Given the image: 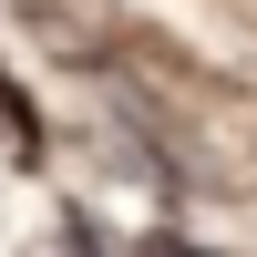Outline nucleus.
I'll use <instances>...</instances> for the list:
<instances>
[{"mask_svg": "<svg viewBox=\"0 0 257 257\" xmlns=\"http://www.w3.org/2000/svg\"><path fill=\"white\" fill-rule=\"evenodd\" d=\"M155 257H206V247H185V237H155Z\"/></svg>", "mask_w": 257, "mask_h": 257, "instance_id": "obj_1", "label": "nucleus"}]
</instances>
